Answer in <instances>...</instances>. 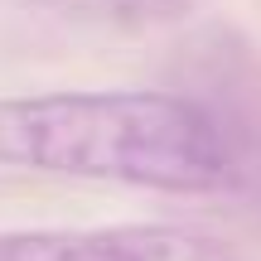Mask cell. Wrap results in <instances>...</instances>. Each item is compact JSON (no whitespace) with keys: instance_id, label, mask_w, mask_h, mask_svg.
Masks as SVG:
<instances>
[{"instance_id":"1","label":"cell","mask_w":261,"mask_h":261,"mask_svg":"<svg viewBox=\"0 0 261 261\" xmlns=\"http://www.w3.org/2000/svg\"><path fill=\"white\" fill-rule=\"evenodd\" d=\"M0 165L155 194H213L237 174L223 121L169 92L0 97Z\"/></svg>"},{"instance_id":"2","label":"cell","mask_w":261,"mask_h":261,"mask_svg":"<svg viewBox=\"0 0 261 261\" xmlns=\"http://www.w3.org/2000/svg\"><path fill=\"white\" fill-rule=\"evenodd\" d=\"M0 261H232L218 237L174 223L0 232Z\"/></svg>"},{"instance_id":"3","label":"cell","mask_w":261,"mask_h":261,"mask_svg":"<svg viewBox=\"0 0 261 261\" xmlns=\"http://www.w3.org/2000/svg\"><path fill=\"white\" fill-rule=\"evenodd\" d=\"M54 10H68L77 19H102V24H165V19H179L194 0H44Z\"/></svg>"}]
</instances>
